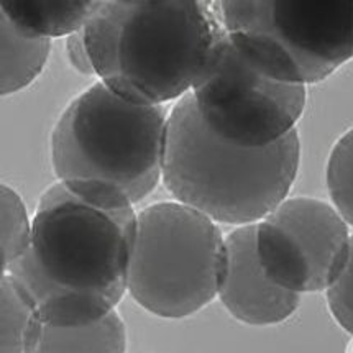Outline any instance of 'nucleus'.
I'll return each instance as SVG.
<instances>
[{
	"instance_id": "f257e3e1",
	"label": "nucleus",
	"mask_w": 353,
	"mask_h": 353,
	"mask_svg": "<svg viewBox=\"0 0 353 353\" xmlns=\"http://www.w3.org/2000/svg\"><path fill=\"white\" fill-rule=\"evenodd\" d=\"M133 205L99 183L58 181L43 191L28 252L7 274L32 296L45 324L88 325L117 311L137 239Z\"/></svg>"
},
{
	"instance_id": "f03ea898",
	"label": "nucleus",
	"mask_w": 353,
	"mask_h": 353,
	"mask_svg": "<svg viewBox=\"0 0 353 353\" xmlns=\"http://www.w3.org/2000/svg\"><path fill=\"white\" fill-rule=\"evenodd\" d=\"M223 28L204 0H101L84 28L101 83L135 105L191 92Z\"/></svg>"
},
{
	"instance_id": "7ed1b4c3",
	"label": "nucleus",
	"mask_w": 353,
	"mask_h": 353,
	"mask_svg": "<svg viewBox=\"0 0 353 353\" xmlns=\"http://www.w3.org/2000/svg\"><path fill=\"white\" fill-rule=\"evenodd\" d=\"M299 161L298 130L266 148H242L210 130L189 92L170 110L161 183L214 222L255 225L290 197Z\"/></svg>"
},
{
	"instance_id": "20e7f679",
	"label": "nucleus",
	"mask_w": 353,
	"mask_h": 353,
	"mask_svg": "<svg viewBox=\"0 0 353 353\" xmlns=\"http://www.w3.org/2000/svg\"><path fill=\"white\" fill-rule=\"evenodd\" d=\"M168 105H135L97 81L68 104L51 132L63 183H99L139 204L161 183Z\"/></svg>"
},
{
	"instance_id": "39448f33",
	"label": "nucleus",
	"mask_w": 353,
	"mask_h": 353,
	"mask_svg": "<svg viewBox=\"0 0 353 353\" xmlns=\"http://www.w3.org/2000/svg\"><path fill=\"white\" fill-rule=\"evenodd\" d=\"M236 50L278 83L317 84L353 59V0H219Z\"/></svg>"
},
{
	"instance_id": "423d86ee",
	"label": "nucleus",
	"mask_w": 353,
	"mask_h": 353,
	"mask_svg": "<svg viewBox=\"0 0 353 353\" xmlns=\"http://www.w3.org/2000/svg\"><path fill=\"white\" fill-rule=\"evenodd\" d=\"M227 263L217 222L178 201L154 202L139 212L128 292L157 317L194 316L219 296Z\"/></svg>"
},
{
	"instance_id": "0eeeda50",
	"label": "nucleus",
	"mask_w": 353,
	"mask_h": 353,
	"mask_svg": "<svg viewBox=\"0 0 353 353\" xmlns=\"http://www.w3.org/2000/svg\"><path fill=\"white\" fill-rule=\"evenodd\" d=\"M191 96L201 119L221 139L242 148H266L296 130L307 88L265 76L222 32Z\"/></svg>"
},
{
	"instance_id": "6e6552de",
	"label": "nucleus",
	"mask_w": 353,
	"mask_h": 353,
	"mask_svg": "<svg viewBox=\"0 0 353 353\" xmlns=\"http://www.w3.org/2000/svg\"><path fill=\"white\" fill-rule=\"evenodd\" d=\"M348 223L330 202L286 197L255 223V248L265 274L283 290L322 292L337 281L350 253Z\"/></svg>"
},
{
	"instance_id": "1a4fd4ad",
	"label": "nucleus",
	"mask_w": 353,
	"mask_h": 353,
	"mask_svg": "<svg viewBox=\"0 0 353 353\" xmlns=\"http://www.w3.org/2000/svg\"><path fill=\"white\" fill-rule=\"evenodd\" d=\"M227 242V273L219 301L232 317L253 327L276 325L298 311L301 296L279 288L266 276L255 248V225L236 227Z\"/></svg>"
},
{
	"instance_id": "9d476101",
	"label": "nucleus",
	"mask_w": 353,
	"mask_h": 353,
	"mask_svg": "<svg viewBox=\"0 0 353 353\" xmlns=\"http://www.w3.org/2000/svg\"><path fill=\"white\" fill-rule=\"evenodd\" d=\"M101 0H6L0 14L40 38H68L85 28Z\"/></svg>"
},
{
	"instance_id": "9b49d317",
	"label": "nucleus",
	"mask_w": 353,
	"mask_h": 353,
	"mask_svg": "<svg viewBox=\"0 0 353 353\" xmlns=\"http://www.w3.org/2000/svg\"><path fill=\"white\" fill-rule=\"evenodd\" d=\"M51 40L25 32L0 14V92L15 94L28 88L45 70Z\"/></svg>"
},
{
	"instance_id": "f8f14e48",
	"label": "nucleus",
	"mask_w": 353,
	"mask_h": 353,
	"mask_svg": "<svg viewBox=\"0 0 353 353\" xmlns=\"http://www.w3.org/2000/svg\"><path fill=\"white\" fill-rule=\"evenodd\" d=\"M43 327L32 296L10 274H0V353H33Z\"/></svg>"
},
{
	"instance_id": "ddd939ff",
	"label": "nucleus",
	"mask_w": 353,
	"mask_h": 353,
	"mask_svg": "<svg viewBox=\"0 0 353 353\" xmlns=\"http://www.w3.org/2000/svg\"><path fill=\"white\" fill-rule=\"evenodd\" d=\"M33 353H127V327L117 311L88 325L45 324Z\"/></svg>"
},
{
	"instance_id": "4468645a",
	"label": "nucleus",
	"mask_w": 353,
	"mask_h": 353,
	"mask_svg": "<svg viewBox=\"0 0 353 353\" xmlns=\"http://www.w3.org/2000/svg\"><path fill=\"white\" fill-rule=\"evenodd\" d=\"M33 219L14 188L0 186V274L7 273L28 252L32 242Z\"/></svg>"
},
{
	"instance_id": "2eb2a0df",
	"label": "nucleus",
	"mask_w": 353,
	"mask_h": 353,
	"mask_svg": "<svg viewBox=\"0 0 353 353\" xmlns=\"http://www.w3.org/2000/svg\"><path fill=\"white\" fill-rule=\"evenodd\" d=\"M330 204L353 229V127L330 150L325 170Z\"/></svg>"
},
{
	"instance_id": "dca6fc26",
	"label": "nucleus",
	"mask_w": 353,
	"mask_h": 353,
	"mask_svg": "<svg viewBox=\"0 0 353 353\" xmlns=\"http://www.w3.org/2000/svg\"><path fill=\"white\" fill-rule=\"evenodd\" d=\"M327 305L335 322L353 335V235L350 242V253L345 268L332 286L325 291Z\"/></svg>"
},
{
	"instance_id": "f3484780",
	"label": "nucleus",
	"mask_w": 353,
	"mask_h": 353,
	"mask_svg": "<svg viewBox=\"0 0 353 353\" xmlns=\"http://www.w3.org/2000/svg\"><path fill=\"white\" fill-rule=\"evenodd\" d=\"M66 58L74 71L84 76H96L88 45H85L84 30L66 38Z\"/></svg>"
}]
</instances>
